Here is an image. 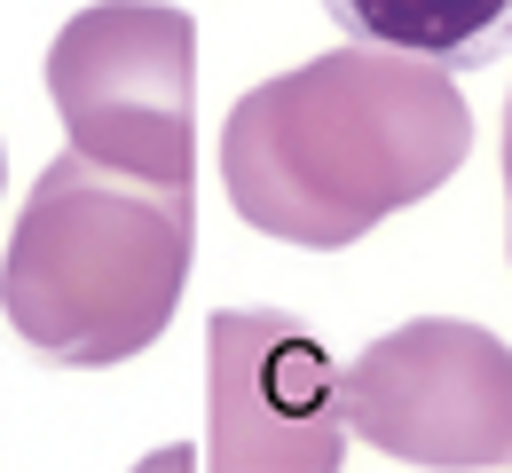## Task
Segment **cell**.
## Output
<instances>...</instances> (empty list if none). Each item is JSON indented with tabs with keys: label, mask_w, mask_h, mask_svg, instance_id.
<instances>
[{
	"label": "cell",
	"mask_w": 512,
	"mask_h": 473,
	"mask_svg": "<svg viewBox=\"0 0 512 473\" xmlns=\"http://www.w3.org/2000/svg\"><path fill=\"white\" fill-rule=\"evenodd\" d=\"M473 150L449 64L410 48H331L253 87L221 127V182L245 229L339 253L386 213L434 198Z\"/></svg>",
	"instance_id": "6da1fadb"
},
{
	"label": "cell",
	"mask_w": 512,
	"mask_h": 473,
	"mask_svg": "<svg viewBox=\"0 0 512 473\" xmlns=\"http://www.w3.org/2000/svg\"><path fill=\"white\" fill-rule=\"evenodd\" d=\"M197 205L64 150L8 229L0 253V316L40 363L103 371L127 363L174 324L190 284Z\"/></svg>",
	"instance_id": "7a4b0ae2"
},
{
	"label": "cell",
	"mask_w": 512,
	"mask_h": 473,
	"mask_svg": "<svg viewBox=\"0 0 512 473\" xmlns=\"http://www.w3.org/2000/svg\"><path fill=\"white\" fill-rule=\"evenodd\" d=\"M48 95L79 158L190 190L197 174V24L166 0H95L48 48Z\"/></svg>",
	"instance_id": "3957f363"
},
{
	"label": "cell",
	"mask_w": 512,
	"mask_h": 473,
	"mask_svg": "<svg viewBox=\"0 0 512 473\" xmlns=\"http://www.w3.org/2000/svg\"><path fill=\"white\" fill-rule=\"evenodd\" d=\"M347 434L402 466H512V347L481 324L418 316L339 371Z\"/></svg>",
	"instance_id": "277c9868"
},
{
	"label": "cell",
	"mask_w": 512,
	"mask_h": 473,
	"mask_svg": "<svg viewBox=\"0 0 512 473\" xmlns=\"http://www.w3.org/2000/svg\"><path fill=\"white\" fill-rule=\"evenodd\" d=\"M205 450L213 466H339V371L308 324L276 308H221L205 324Z\"/></svg>",
	"instance_id": "5b68a950"
},
{
	"label": "cell",
	"mask_w": 512,
	"mask_h": 473,
	"mask_svg": "<svg viewBox=\"0 0 512 473\" xmlns=\"http://www.w3.org/2000/svg\"><path fill=\"white\" fill-rule=\"evenodd\" d=\"M331 16L355 40L410 48L449 71H481L512 56V0H331Z\"/></svg>",
	"instance_id": "8992f818"
},
{
	"label": "cell",
	"mask_w": 512,
	"mask_h": 473,
	"mask_svg": "<svg viewBox=\"0 0 512 473\" xmlns=\"http://www.w3.org/2000/svg\"><path fill=\"white\" fill-rule=\"evenodd\" d=\"M505 198H512V95H505Z\"/></svg>",
	"instance_id": "52a82bcc"
}]
</instances>
